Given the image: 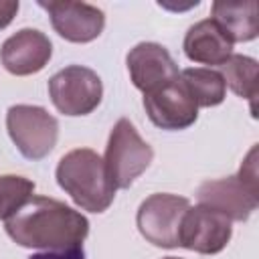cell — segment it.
Returning <instances> with one entry per match:
<instances>
[{"instance_id": "6da1fadb", "label": "cell", "mask_w": 259, "mask_h": 259, "mask_svg": "<svg viewBox=\"0 0 259 259\" xmlns=\"http://www.w3.org/2000/svg\"><path fill=\"white\" fill-rule=\"evenodd\" d=\"M4 229L20 247L69 251L81 247L89 235V221L79 210L57 198L30 196L12 217L4 221Z\"/></svg>"}, {"instance_id": "4fadbf2b", "label": "cell", "mask_w": 259, "mask_h": 259, "mask_svg": "<svg viewBox=\"0 0 259 259\" xmlns=\"http://www.w3.org/2000/svg\"><path fill=\"white\" fill-rule=\"evenodd\" d=\"M182 49L192 63L208 65V69L212 65L221 67L233 55V42L212 18L194 22L184 34Z\"/></svg>"}, {"instance_id": "3957f363", "label": "cell", "mask_w": 259, "mask_h": 259, "mask_svg": "<svg viewBox=\"0 0 259 259\" xmlns=\"http://www.w3.org/2000/svg\"><path fill=\"white\" fill-rule=\"evenodd\" d=\"M154 160L152 146L142 140L136 125L121 117L109 132L105 146V168L115 188H130L136 178H140Z\"/></svg>"}, {"instance_id": "52a82bcc", "label": "cell", "mask_w": 259, "mask_h": 259, "mask_svg": "<svg viewBox=\"0 0 259 259\" xmlns=\"http://www.w3.org/2000/svg\"><path fill=\"white\" fill-rule=\"evenodd\" d=\"M144 109L156 127L168 132L186 130L198 117V105L180 81V75L144 93Z\"/></svg>"}, {"instance_id": "5b68a950", "label": "cell", "mask_w": 259, "mask_h": 259, "mask_svg": "<svg viewBox=\"0 0 259 259\" xmlns=\"http://www.w3.org/2000/svg\"><path fill=\"white\" fill-rule=\"evenodd\" d=\"M49 97L63 115H87L101 103L103 83L93 69L69 65L49 79Z\"/></svg>"}, {"instance_id": "7c38bea8", "label": "cell", "mask_w": 259, "mask_h": 259, "mask_svg": "<svg viewBox=\"0 0 259 259\" xmlns=\"http://www.w3.org/2000/svg\"><path fill=\"white\" fill-rule=\"evenodd\" d=\"M127 73L136 89L148 93L180 75L176 61L158 42H138L125 57Z\"/></svg>"}, {"instance_id": "5bb4252c", "label": "cell", "mask_w": 259, "mask_h": 259, "mask_svg": "<svg viewBox=\"0 0 259 259\" xmlns=\"http://www.w3.org/2000/svg\"><path fill=\"white\" fill-rule=\"evenodd\" d=\"M210 18L221 26V30L235 42H249L259 34V6L255 0L245 2H225L217 0L210 6Z\"/></svg>"}, {"instance_id": "ba28073f", "label": "cell", "mask_w": 259, "mask_h": 259, "mask_svg": "<svg viewBox=\"0 0 259 259\" xmlns=\"http://www.w3.org/2000/svg\"><path fill=\"white\" fill-rule=\"evenodd\" d=\"M231 237H233V227L225 214H221L210 206L196 204V206H188V210L182 217L178 247L202 255H214L229 245Z\"/></svg>"}, {"instance_id": "2e32d148", "label": "cell", "mask_w": 259, "mask_h": 259, "mask_svg": "<svg viewBox=\"0 0 259 259\" xmlns=\"http://www.w3.org/2000/svg\"><path fill=\"white\" fill-rule=\"evenodd\" d=\"M223 79L231 91L243 99H249L251 109L255 111L257 97V61L247 55H231L223 65Z\"/></svg>"}, {"instance_id": "30bf717a", "label": "cell", "mask_w": 259, "mask_h": 259, "mask_svg": "<svg viewBox=\"0 0 259 259\" xmlns=\"http://www.w3.org/2000/svg\"><path fill=\"white\" fill-rule=\"evenodd\" d=\"M198 204L210 206L233 221H247L251 212L259 206V188L249 186L239 176L206 180L196 190Z\"/></svg>"}, {"instance_id": "9a60e30c", "label": "cell", "mask_w": 259, "mask_h": 259, "mask_svg": "<svg viewBox=\"0 0 259 259\" xmlns=\"http://www.w3.org/2000/svg\"><path fill=\"white\" fill-rule=\"evenodd\" d=\"M180 81L198 107L221 105L227 97V85L219 71L208 67H188L180 71Z\"/></svg>"}, {"instance_id": "d6986e66", "label": "cell", "mask_w": 259, "mask_h": 259, "mask_svg": "<svg viewBox=\"0 0 259 259\" xmlns=\"http://www.w3.org/2000/svg\"><path fill=\"white\" fill-rule=\"evenodd\" d=\"M18 8H20L18 0H0V30L12 22Z\"/></svg>"}, {"instance_id": "ffe728a7", "label": "cell", "mask_w": 259, "mask_h": 259, "mask_svg": "<svg viewBox=\"0 0 259 259\" xmlns=\"http://www.w3.org/2000/svg\"><path fill=\"white\" fill-rule=\"evenodd\" d=\"M162 259H180V257H162Z\"/></svg>"}, {"instance_id": "277c9868", "label": "cell", "mask_w": 259, "mask_h": 259, "mask_svg": "<svg viewBox=\"0 0 259 259\" xmlns=\"http://www.w3.org/2000/svg\"><path fill=\"white\" fill-rule=\"evenodd\" d=\"M6 130L18 152L28 160L49 156L59 138V121L40 105L18 103L6 111Z\"/></svg>"}, {"instance_id": "e0dca14e", "label": "cell", "mask_w": 259, "mask_h": 259, "mask_svg": "<svg viewBox=\"0 0 259 259\" xmlns=\"http://www.w3.org/2000/svg\"><path fill=\"white\" fill-rule=\"evenodd\" d=\"M34 192V182L18 174L0 176V221L12 217Z\"/></svg>"}, {"instance_id": "8992f818", "label": "cell", "mask_w": 259, "mask_h": 259, "mask_svg": "<svg viewBox=\"0 0 259 259\" xmlns=\"http://www.w3.org/2000/svg\"><path fill=\"white\" fill-rule=\"evenodd\" d=\"M188 206L190 200L178 194H168V192L150 194L140 204L136 214V225L140 235L156 247H164V249L178 247L180 225Z\"/></svg>"}, {"instance_id": "8fae6325", "label": "cell", "mask_w": 259, "mask_h": 259, "mask_svg": "<svg viewBox=\"0 0 259 259\" xmlns=\"http://www.w3.org/2000/svg\"><path fill=\"white\" fill-rule=\"evenodd\" d=\"M53 57V42L36 28H22L8 36L0 47L2 67L16 77L42 71Z\"/></svg>"}, {"instance_id": "7a4b0ae2", "label": "cell", "mask_w": 259, "mask_h": 259, "mask_svg": "<svg viewBox=\"0 0 259 259\" xmlns=\"http://www.w3.org/2000/svg\"><path fill=\"white\" fill-rule=\"evenodd\" d=\"M57 182L73 202L89 212H105L113 198L115 186L107 174L103 158L91 148H75L57 164Z\"/></svg>"}, {"instance_id": "ac0fdd59", "label": "cell", "mask_w": 259, "mask_h": 259, "mask_svg": "<svg viewBox=\"0 0 259 259\" xmlns=\"http://www.w3.org/2000/svg\"><path fill=\"white\" fill-rule=\"evenodd\" d=\"M28 259H85L83 247H75L69 251H42V253H34Z\"/></svg>"}, {"instance_id": "9c48e42d", "label": "cell", "mask_w": 259, "mask_h": 259, "mask_svg": "<svg viewBox=\"0 0 259 259\" xmlns=\"http://www.w3.org/2000/svg\"><path fill=\"white\" fill-rule=\"evenodd\" d=\"M38 6L49 12L55 32L69 42H91L103 32L105 14L93 4L71 0H38Z\"/></svg>"}]
</instances>
